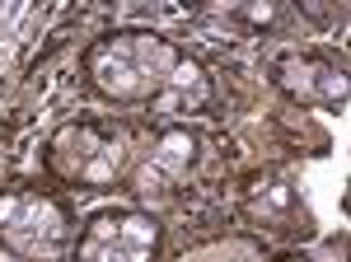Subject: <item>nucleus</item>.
Masks as SVG:
<instances>
[{
    "label": "nucleus",
    "mask_w": 351,
    "mask_h": 262,
    "mask_svg": "<svg viewBox=\"0 0 351 262\" xmlns=\"http://www.w3.org/2000/svg\"><path fill=\"white\" fill-rule=\"evenodd\" d=\"M160 230L141 211H108L84 230L75 262H150L155 258Z\"/></svg>",
    "instance_id": "obj_4"
},
{
    "label": "nucleus",
    "mask_w": 351,
    "mask_h": 262,
    "mask_svg": "<svg viewBox=\"0 0 351 262\" xmlns=\"http://www.w3.org/2000/svg\"><path fill=\"white\" fill-rule=\"evenodd\" d=\"M248 215H258L263 225H276V230H291L300 215V197L291 183H281V178H267V183L253 187V197H248Z\"/></svg>",
    "instance_id": "obj_7"
},
{
    "label": "nucleus",
    "mask_w": 351,
    "mask_h": 262,
    "mask_svg": "<svg viewBox=\"0 0 351 262\" xmlns=\"http://www.w3.org/2000/svg\"><path fill=\"white\" fill-rule=\"evenodd\" d=\"M276 84L304 108H342L351 94L347 71L314 52H286L276 61Z\"/></svg>",
    "instance_id": "obj_5"
},
{
    "label": "nucleus",
    "mask_w": 351,
    "mask_h": 262,
    "mask_svg": "<svg viewBox=\"0 0 351 262\" xmlns=\"http://www.w3.org/2000/svg\"><path fill=\"white\" fill-rule=\"evenodd\" d=\"M47 159L71 183H112L122 174V164H127V145H122V136H112L104 127L75 122V127L56 131Z\"/></svg>",
    "instance_id": "obj_3"
},
{
    "label": "nucleus",
    "mask_w": 351,
    "mask_h": 262,
    "mask_svg": "<svg viewBox=\"0 0 351 262\" xmlns=\"http://www.w3.org/2000/svg\"><path fill=\"white\" fill-rule=\"evenodd\" d=\"M225 253H230V248H216V253H202V258H192V262H220Z\"/></svg>",
    "instance_id": "obj_9"
},
{
    "label": "nucleus",
    "mask_w": 351,
    "mask_h": 262,
    "mask_svg": "<svg viewBox=\"0 0 351 262\" xmlns=\"http://www.w3.org/2000/svg\"><path fill=\"white\" fill-rule=\"evenodd\" d=\"M192 159H197V136L192 131H164L150 164H145V183L150 178H178V174H188Z\"/></svg>",
    "instance_id": "obj_8"
},
{
    "label": "nucleus",
    "mask_w": 351,
    "mask_h": 262,
    "mask_svg": "<svg viewBox=\"0 0 351 262\" xmlns=\"http://www.w3.org/2000/svg\"><path fill=\"white\" fill-rule=\"evenodd\" d=\"M183 52L155 33H112L89 52L94 84L117 104H155Z\"/></svg>",
    "instance_id": "obj_1"
},
{
    "label": "nucleus",
    "mask_w": 351,
    "mask_h": 262,
    "mask_svg": "<svg viewBox=\"0 0 351 262\" xmlns=\"http://www.w3.org/2000/svg\"><path fill=\"white\" fill-rule=\"evenodd\" d=\"M206 99H211V80L202 75V66H197V61L183 56V61H178V71L169 75V84L160 89V99H155L150 108H155L160 117H183V112H197Z\"/></svg>",
    "instance_id": "obj_6"
},
{
    "label": "nucleus",
    "mask_w": 351,
    "mask_h": 262,
    "mask_svg": "<svg viewBox=\"0 0 351 262\" xmlns=\"http://www.w3.org/2000/svg\"><path fill=\"white\" fill-rule=\"evenodd\" d=\"M0 239L33 262H52L71 243V225L52 197L38 192H5L0 197Z\"/></svg>",
    "instance_id": "obj_2"
}]
</instances>
